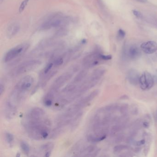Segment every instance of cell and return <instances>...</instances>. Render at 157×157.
<instances>
[{
    "mask_svg": "<svg viewBox=\"0 0 157 157\" xmlns=\"http://www.w3.org/2000/svg\"><path fill=\"white\" fill-rule=\"evenodd\" d=\"M26 133L35 140L47 139L51 133V124L45 111L41 108L30 110L22 120Z\"/></svg>",
    "mask_w": 157,
    "mask_h": 157,
    "instance_id": "obj_1",
    "label": "cell"
},
{
    "mask_svg": "<svg viewBox=\"0 0 157 157\" xmlns=\"http://www.w3.org/2000/svg\"><path fill=\"white\" fill-rule=\"evenodd\" d=\"M33 77L26 76L18 82L8 97L4 108V114L8 119L16 115L18 107L24 100L34 84Z\"/></svg>",
    "mask_w": 157,
    "mask_h": 157,
    "instance_id": "obj_2",
    "label": "cell"
},
{
    "mask_svg": "<svg viewBox=\"0 0 157 157\" xmlns=\"http://www.w3.org/2000/svg\"><path fill=\"white\" fill-rule=\"evenodd\" d=\"M99 93V91L98 90H95L79 100L77 102L69 106L66 111L72 113H78L82 112V110L89 105Z\"/></svg>",
    "mask_w": 157,
    "mask_h": 157,
    "instance_id": "obj_3",
    "label": "cell"
},
{
    "mask_svg": "<svg viewBox=\"0 0 157 157\" xmlns=\"http://www.w3.org/2000/svg\"><path fill=\"white\" fill-rule=\"evenodd\" d=\"M72 156L78 157L95 156L98 152L96 147L92 145H87L81 142L77 143L71 151Z\"/></svg>",
    "mask_w": 157,
    "mask_h": 157,
    "instance_id": "obj_4",
    "label": "cell"
},
{
    "mask_svg": "<svg viewBox=\"0 0 157 157\" xmlns=\"http://www.w3.org/2000/svg\"><path fill=\"white\" fill-rule=\"evenodd\" d=\"M76 71L77 69L74 68L72 71L65 72L60 75L54 80L49 91L57 95L60 89L72 78L74 72Z\"/></svg>",
    "mask_w": 157,
    "mask_h": 157,
    "instance_id": "obj_5",
    "label": "cell"
},
{
    "mask_svg": "<svg viewBox=\"0 0 157 157\" xmlns=\"http://www.w3.org/2000/svg\"><path fill=\"white\" fill-rule=\"evenodd\" d=\"M41 63L40 61L37 60H31L24 62L15 69L12 72V75L17 76L31 72L37 67Z\"/></svg>",
    "mask_w": 157,
    "mask_h": 157,
    "instance_id": "obj_6",
    "label": "cell"
},
{
    "mask_svg": "<svg viewBox=\"0 0 157 157\" xmlns=\"http://www.w3.org/2000/svg\"><path fill=\"white\" fill-rule=\"evenodd\" d=\"M66 19L62 15L55 14L49 17L43 23L41 26V29L43 30H46L53 27H59L64 23Z\"/></svg>",
    "mask_w": 157,
    "mask_h": 157,
    "instance_id": "obj_7",
    "label": "cell"
},
{
    "mask_svg": "<svg viewBox=\"0 0 157 157\" xmlns=\"http://www.w3.org/2000/svg\"><path fill=\"white\" fill-rule=\"evenodd\" d=\"M26 44L18 45L9 50L6 53L4 57V62H9L20 56L28 48Z\"/></svg>",
    "mask_w": 157,
    "mask_h": 157,
    "instance_id": "obj_8",
    "label": "cell"
},
{
    "mask_svg": "<svg viewBox=\"0 0 157 157\" xmlns=\"http://www.w3.org/2000/svg\"><path fill=\"white\" fill-rule=\"evenodd\" d=\"M141 89L144 90L152 88L154 84V80L151 74L146 72L142 74L139 79V83Z\"/></svg>",
    "mask_w": 157,
    "mask_h": 157,
    "instance_id": "obj_9",
    "label": "cell"
},
{
    "mask_svg": "<svg viewBox=\"0 0 157 157\" xmlns=\"http://www.w3.org/2000/svg\"><path fill=\"white\" fill-rule=\"evenodd\" d=\"M101 60L100 57V54H90L84 58L83 62V66L86 69L89 68L96 65L99 63V60Z\"/></svg>",
    "mask_w": 157,
    "mask_h": 157,
    "instance_id": "obj_10",
    "label": "cell"
},
{
    "mask_svg": "<svg viewBox=\"0 0 157 157\" xmlns=\"http://www.w3.org/2000/svg\"><path fill=\"white\" fill-rule=\"evenodd\" d=\"M142 51L147 54H152L157 50V43L154 41H149L141 45Z\"/></svg>",
    "mask_w": 157,
    "mask_h": 157,
    "instance_id": "obj_11",
    "label": "cell"
},
{
    "mask_svg": "<svg viewBox=\"0 0 157 157\" xmlns=\"http://www.w3.org/2000/svg\"><path fill=\"white\" fill-rule=\"evenodd\" d=\"M20 30V25L18 23H13L8 26L7 30V36L9 38L14 37Z\"/></svg>",
    "mask_w": 157,
    "mask_h": 157,
    "instance_id": "obj_12",
    "label": "cell"
},
{
    "mask_svg": "<svg viewBox=\"0 0 157 157\" xmlns=\"http://www.w3.org/2000/svg\"><path fill=\"white\" fill-rule=\"evenodd\" d=\"M57 95L48 91L44 97L43 104L47 107H50L52 105L55 101V97Z\"/></svg>",
    "mask_w": 157,
    "mask_h": 157,
    "instance_id": "obj_13",
    "label": "cell"
},
{
    "mask_svg": "<svg viewBox=\"0 0 157 157\" xmlns=\"http://www.w3.org/2000/svg\"><path fill=\"white\" fill-rule=\"evenodd\" d=\"M128 78L129 82L132 84L136 85L139 83V75L136 70H131L129 71L128 74Z\"/></svg>",
    "mask_w": 157,
    "mask_h": 157,
    "instance_id": "obj_14",
    "label": "cell"
},
{
    "mask_svg": "<svg viewBox=\"0 0 157 157\" xmlns=\"http://www.w3.org/2000/svg\"><path fill=\"white\" fill-rule=\"evenodd\" d=\"M128 54L130 58L135 59L140 55L141 51L139 48L136 46H132L128 50Z\"/></svg>",
    "mask_w": 157,
    "mask_h": 157,
    "instance_id": "obj_15",
    "label": "cell"
},
{
    "mask_svg": "<svg viewBox=\"0 0 157 157\" xmlns=\"http://www.w3.org/2000/svg\"><path fill=\"white\" fill-rule=\"evenodd\" d=\"M53 146L52 143H48L42 145L40 147V150L44 153L45 156L48 157L50 155L51 151L52 150Z\"/></svg>",
    "mask_w": 157,
    "mask_h": 157,
    "instance_id": "obj_16",
    "label": "cell"
},
{
    "mask_svg": "<svg viewBox=\"0 0 157 157\" xmlns=\"http://www.w3.org/2000/svg\"><path fill=\"white\" fill-rule=\"evenodd\" d=\"M20 147L22 150L25 154L28 155L29 153L30 148L27 143L24 141H21L20 142Z\"/></svg>",
    "mask_w": 157,
    "mask_h": 157,
    "instance_id": "obj_17",
    "label": "cell"
},
{
    "mask_svg": "<svg viewBox=\"0 0 157 157\" xmlns=\"http://www.w3.org/2000/svg\"><path fill=\"white\" fill-rule=\"evenodd\" d=\"M64 62V60L63 57H60L55 59V60L52 62L53 64V69H55V68H57L58 67L62 65Z\"/></svg>",
    "mask_w": 157,
    "mask_h": 157,
    "instance_id": "obj_18",
    "label": "cell"
},
{
    "mask_svg": "<svg viewBox=\"0 0 157 157\" xmlns=\"http://www.w3.org/2000/svg\"><path fill=\"white\" fill-rule=\"evenodd\" d=\"M5 138L7 142L9 145H12L14 141V136L10 133L7 132L5 134Z\"/></svg>",
    "mask_w": 157,
    "mask_h": 157,
    "instance_id": "obj_19",
    "label": "cell"
},
{
    "mask_svg": "<svg viewBox=\"0 0 157 157\" xmlns=\"http://www.w3.org/2000/svg\"><path fill=\"white\" fill-rule=\"evenodd\" d=\"M29 1V0H24L22 3H21L20 8H19V12H23V11L24 10L26 6H27L28 2Z\"/></svg>",
    "mask_w": 157,
    "mask_h": 157,
    "instance_id": "obj_20",
    "label": "cell"
},
{
    "mask_svg": "<svg viewBox=\"0 0 157 157\" xmlns=\"http://www.w3.org/2000/svg\"><path fill=\"white\" fill-rule=\"evenodd\" d=\"M125 32L124 30L122 29H119L117 32V37L120 40H122L125 38Z\"/></svg>",
    "mask_w": 157,
    "mask_h": 157,
    "instance_id": "obj_21",
    "label": "cell"
},
{
    "mask_svg": "<svg viewBox=\"0 0 157 157\" xmlns=\"http://www.w3.org/2000/svg\"><path fill=\"white\" fill-rule=\"evenodd\" d=\"M100 57L102 60H110L112 58V56L111 55H103L100 54Z\"/></svg>",
    "mask_w": 157,
    "mask_h": 157,
    "instance_id": "obj_22",
    "label": "cell"
},
{
    "mask_svg": "<svg viewBox=\"0 0 157 157\" xmlns=\"http://www.w3.org/2000/svg\"><path fill=\"white\" fill-rule=\"evenodd\" d=\"M127 148V147H126L125 146H117V147H116L114 148V151L117 152H119L122 150H124L125 149Z\"/></svg>",
    "mask_w": 157,
    "mask_h": 157,
    "instance_id": "obj_23",
    "label": "cell"
},
{
    "mask_svg": "<svg viewBox=\"0 0 157 157\" xmlns=\"http://www.w3.org/2000/svg\"><path fill=\"white\" fill-rule=\"evenodd\" d=\"M132 12H133V14L137 18H140L141 16V13L138 11L136 10H133L132 11Z\"/></svg>",
    "mask_w": 157,
    "mask_h": 157,
    "instance_id": "obj_24",
    "label": "cell"
},
{
    "mask_svg": "<svg viewBox=\"0 0 157 157\" xmlns=\"http://www.w3.org/2000/svg\"><path fill=\"white\" fill-rule=\"evenodd\" d=\"M145 143V140H140L136 142V145L138 146H141L143 145H144Z\"/></svg>",
    "mask_w": 157,
    "mask_h": 157,
    "instance_id": "obj_25",
    "label": "cell"
},
{
    "mask_svg": "<svg viewBox=\"0 0 157 157\" xmlns=\"http://www.w3.org/2000/svg\"><path fill=\"white\" fill-rule=\"evenodd\" d=\"M5 90V87L4 85H3L2 83L0 84V95H1L4 92Z\"/></svg>",
    "mask_w": 157,
    "mask_h": 157,
    "instance_id": "obj_26",
    "label": "cell"
},
{
    "mask_svg": "<svg viewBox=\"0 0 157 157\" xmlns=\"http://www.w3.org/2000/svg\"><path fill=\"white\" fill-rule=\"evenodd\" d=\"M143 126L145 127V128H147V127L149 126V124H148V123H147V122H144V123H143Z\"/></svg>",
    "mask_w": 157,
    "mask_h": 157,
    "instance_id": "obj_27",
    "label": "cell"
},
{
    "mask_svg": "<svg viewBox=\"0 0 157 157\" xmlns=\"http://www.w3.org/2000/svg\"><path fill=\"white\" fill-rule=\"evenodd\" d=\"M136 0L139 1V2H141V3H146V2H147V0Z\"/></svg>",
    "mask_w": 157,
    "mask_h": 157,
    "instance_id": "obj_28",
    "label": "cell"
}]
</instances>
